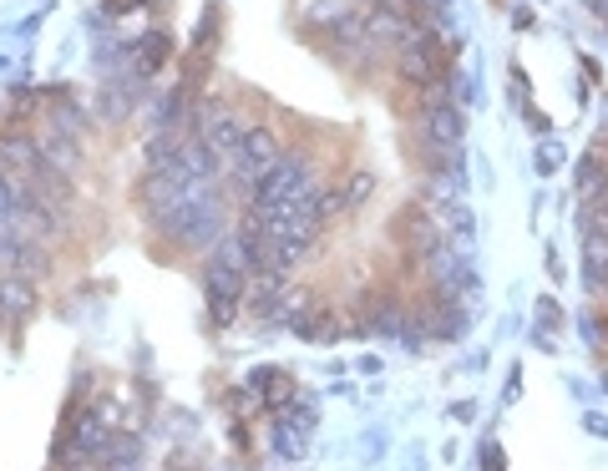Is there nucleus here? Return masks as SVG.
<instances>
[{
  "label": "nucleus",
  "instance_id": "nucleus-5",
  "mask_svg": "<svg viewBox=\"0 0 608 471\" xmlns=\"http://www.w3.org/2000/svg\"><path fill=\"white\" fill-rule=\"evenodd\" d=\"M401 76L411 87H436L442 82V41L431 30H411L401 41Z\"/></svg>",
  "mask_w": 608,
  "mask_h": 471
},
{
  "label": "nucleus",
  "instance_id": "nucleus-6",
  "mask_svg": "<svg viewBox=\"0 0 608 471\" xmlns=\"http://www.w3.org/2000/svg\"><path fill=\"white\" fill-rule=\"evenodd\" d=\"M244 133H249V127H244L228 107H203V117H198V142H203V148L213 152L219 162H234Z\"/></svg>",
  "mask_w": 608,
  "mask_h": 471
},
{
  "label": "nucleus",
  "instance_id": "nucleus-7",
  "mask_svg": "<svg viewBox=\"0 0 608 471\" xmlns=\"http://www.w3.org/2000/svg\"><path fill=\"white\" fill-rule=\"evenodd\" d=\"M274 162H280V137L269 133V127H249L244 142H238V152H234V168L244 173V183L264 177Z\"/></svg>",
  "mask_w": 608,
  "mask_h": 471
},
{
  "label": "nucleus",
  "instance_id": "nucleus-9",
  "mask_svg": "<svg viewBox=\"0 0 608 471\" xmlns=\"http://www.w3.org/2000/svg\"><path fill=\"white\" fill-rule=\"evenodd\" d=\"M365 36H381V41L401 46L406 36H411V26H406L401 11H390V5H371V11H365Z\"/></svg>",
  "mask_w": 608,
  "mask_h": 471
},
{
  "label": "nucleus",
  "instance_id": "nucleus-2",
  "mask_svg": "<svg viewBox=\"0 0 608 471\" xmlns=\"http://www.w3.org/2000/svg\"><path fill=\"white\" fill-rule=\"evenodd\" d=\"M244 289H249V264H244L238 249L223 238V249L213 253V264H208V310L228 324L234 320V305L244 299Z\"/></svg>",
  "mask_w": 608,
  "mask_h": 471
},
{
  "label": "nucleus",
  "instance_id": "nucleus-13",
  "mask_svg": "<svg viewBox=\"0 0 608 471\" xmlns=\"http://www.w3.org/2000/svg\"><path fill=\"white\" fill-rule=\"evenodd\" d=\"M588 11H594L598 21H608V0H588Z\"/></svg>",
  "mask_w": 608,
  "mask_h": 471
},
{
  "label": "nucleus",
  "instance_id": "nucleus-12",
  "mask_svg": "<svg viewBox=\"0 0 608 471\" xmlns=\"http://www.w3.org/2000/svg\"><path fill=\"white\" fill-rule=\"evenodd\" d=\"M46 168H66V173H72V168H76V148H72V142H51V148H46Z\"/></svg>",
  "mask_w": 608,
  "mask_h": 471
},
{
  "label": "nucleus",
  "instance_id": "nucleus-8",
  "mask_svg": "<svg viewBox=\"0 0 608 471\" xmlns=\"http://www.w3.org/2000/svg\"><path fill=\"white\" fill-rule=\"evenodd\" d=\"M421 127H426V142H431V148H457L461 137H467V117H461L457 107H431Z\"/></svg>",
  "mask_w": 608,
  "mask_h": 471
},
{
  "label": "nucleus",
  "instance_id": "nucleus-3",
  "mask_svg": "<svg viewBox=\"0 0 608 471\" xmlns=\"http://www.w3.org/2000/svg\"><path fill=\"white\" fill-rule=\"evenodd\" d=\"M310 188H314V183H310V168H305L295 152H280V162H274L264 177H253V208L295 203V198H305Z\"/></svg>",
  "mask_w": 608,
  "mask_h": 471
},
{
  "label": "nucleus",
  "instance_id": "nucleus-10",
  "mask_svg": "<svg viewBox=\"0 0 608 471\" xmlns=\"http://www.w3.org/2000/svg\"><path fill=\"white\" fill-rule=\"evenodd\" d=\"M0 310L5 314H26L30 310V284L21 274H0Z\"/></svg>",
  "mask_w": 608,
  "mask_h": 471
},
{
  "label": "nucleus",
  "instance_id": "nucleus-1",
  "mask_svg": "<svg viewBox=\"0 0 608 471\" xmlns=\"http://www.w3.org/2000/svg\"><path fill=\"white\" fill-rule=\"evenodd\" d=\"M219 198H213V188H198V183H188L178 198V208L167 213L158 228H163L173 244H183V249H208L213 238H219Z\"/></svg>",
  "mask_w": 608,
  "mask_h": 471
},
{
  "label": "nucleus",
  "instance_id": "nucleus-11",
  "mask_svg": "<svg viewBox=\"0 0 608 471\" xmlns=\"http://www.w3.org/2000/svg\"><path fill=\"white\" fill-rule=\"evenodd\" d=\"M583 193H588V198H594L598 208H608V173H604V168L583 173Z\"/></svg>",
  "mask_w": 608,
  "mask_h": 471
},
{
  "label": "nucleus",
  "instance_id": "nucleus-4",
  "mask_svg": "<svg viewBox=\"0 0 608 471\" xmlns=\"http://www.w3.org/2000/svg\"><path fill=\"white\" fill-rule=\"evenodd\" d=\"M112 442L107 436V416L102 406H87V411L72 416V431H66V446H61V467H87V461L102 457V446Z\"/></svg>",
  "mask_w": 608,
  "mask_h": 471
}]
</instances>
